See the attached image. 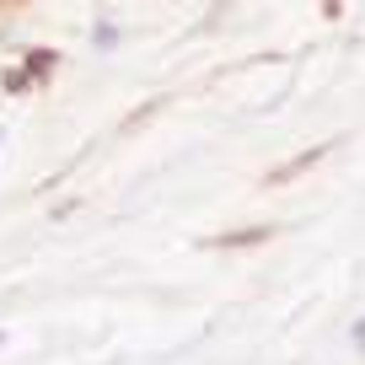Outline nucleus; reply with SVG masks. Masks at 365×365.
I'll return each instance as SVG.
<instances>
[]
</instances>
